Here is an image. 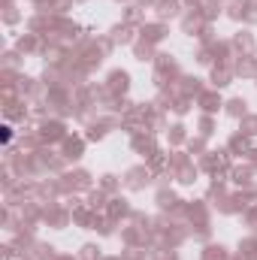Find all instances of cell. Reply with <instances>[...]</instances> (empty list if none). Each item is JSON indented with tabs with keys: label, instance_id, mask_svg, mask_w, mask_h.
<instances>
[{
	"label": "cell",
	"instance_id": "1",
	"mask_svg": "<svg viewBox=\"0 0 257 260\" xmlns=\"http://www.w3.org/2000/svg\"><path fill=\"white\" fill-rule=\"evenodd\" d=\"M3 133H0V139H3V145H9V142H12V127H9V124H3Z\"/></svg>",
	"mask_w": 257,
	"mask_h": 260
}]
</instances>
